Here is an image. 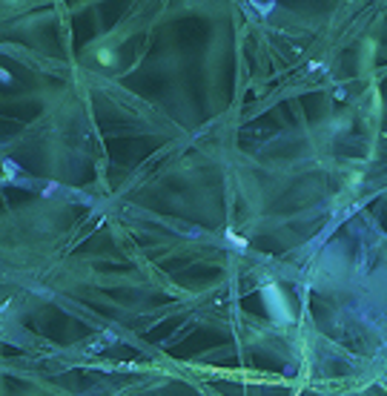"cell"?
<instances>
[{"label": "cell", "mask_w": 387, "mask_h": 396, "mask_svg": "<svg viewBox=\"0 0 387 396\" xmlns=\"http://www.w3.org/2000/svg\"><path fill=\"white\" fill-rule=\"evenodd\" d=\"M0 81H3V84H12V75H9L3 66H0Z\"/></svg>", "instance_id": "obj_1"}]
</instances>
